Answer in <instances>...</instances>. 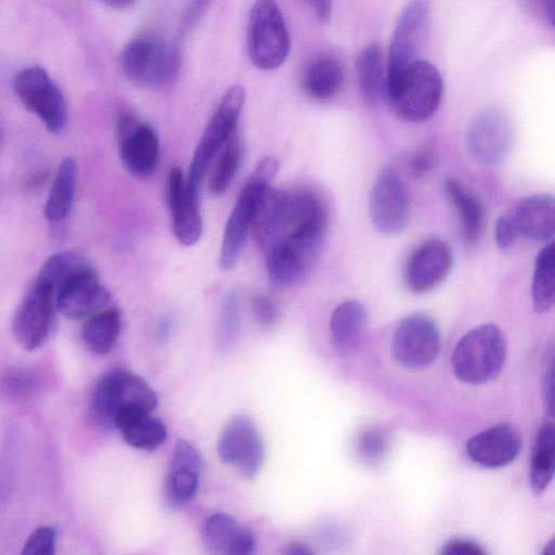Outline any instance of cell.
Segmentation results:
<instances>
[{"instance_id":"1","label":"cell","mask_w":555,"mask_h":555,"mask_svg":"<svg viewBox=\"0 0 555 555\" xmlns=\"http://www.w3.org/2000/svg\"><path fill=\"white\" fill-rule=\"evenodd\" d=\"M327 221L323 199L310 190L270 188L266 192L253 230L275 284L288 286L307 276L320 253Z\"/></svg>"},{"instance_id":"2","label":"cell","mask_w":555,"mask_h":555,"mask_svg":"<svg viewBox=\"0 0 555 555\" xmlns=\"http://www.w3.org/2000/svg\"><path fill=\"white\" fill-rule=\"evenodd\" d=\"M156 405L157 396L142 377L117 369L106 372L96 383L89 401V415L96 425L111 428L120 414L151 413Z\"/></svg>"},{"instance_id":"3","label":"cell","mask_w":555,"mask_h":555,"mask_svg":"<svg viewBox=\"0 0 555 555\" xmlns=\"http://www.w3.org/2000/svg\"><path fill=\"white\" fill-rule=\"evenodd\" d=\"M278 169V160L266 156L257 163L245 181L225 223L219 253V266L222 269L230 270L236 264L261 199L271 188L270 183Z\"/></svg>"},{"instance_id":"4","label":"cell","mask_w":555,"mask_h":555,"mask_svg":"<svg viewBox=\"0 0 555 555\" xmlns=\"http://www.w3.org/2000/svg\"><path fill=\"white\" fill-rule=\"evenodd\" d=\"M505 359L506 341L501 328L495 324H481L460 338L451 365L461 382L482 385L499 376Z\"/></svg>"},{"instance_id":"5","label":"cell","mask_w":555,"mask_h":555,"mask_svg":"<svg viewBox=\"0 0 555 555\" xmlns=\"http://www.w3.org/2000/svg\"><path fill=\"white\" fill-rule=\"evenodd\" d=\"M386 92L398 116L411 122H421L438 109L443 80L434 64L418 59L401 72Z\"/></svg>"},{"instance_id":"6","label":"cell","mask_w":555,"mask_h":555,"mask_svg":"<svg viewBox=\"0 0 555 555\" xmlns=\"http://www.w3.org/2000/svg\"><path fill=\"white\" fill-rule=\"evenodd\" d=\"M120 64L125 75L144 87L172 83L180 72L178 49L154 36H140L130 40L121 51Z\"/></svg>"},{"instance_id":"7","label":"cell","mask_w":555,"mask_h":555,"mask_svg":"<svg viewBox=\"0 0 555 555\" xmlns=\"http://www.w3.org/2000/svg\"><path fill=\"white\" fill-rule=\"evenodd\" d=\"M245 101L244 88L231 86L223 94L214 115L208 121L194 152L189 175L188 188L198 196L202 181L210 164L221 147L236 132L240 114Z\"/></svg>"},{"instance_id":"8","label":"cell","mask_w":555,"mask_h":555,"mask_svg":"<svg viewBox=\"0 0 555 555\" xmlns=\"http://www.w3.org/2000/svg\"><path fill=\"white\" fill-rule=\"evenodd\" d=\"M289 35L274 1L254 3L247 27V52L251 64L262 70L280 67L289 52Z\"/></svg>"},{"instance_id":"9","label":"cell","mask_w":555,"mask_h":555,"mask_svg":"<svg viewBox=\"0 0 555 555\" xmlns=\"http://www.w3.org/2000/svg\"><path fill=\"white\" fill-rule=\"evenodd\" d=\"M409 192L400 173L393 167L382 168L371 186L369 215L373 227L384 235L402 232L410 218Z\"/></svg>"},{"instance_id":"10","label":"cell","mask_w":555,"mask_h":555,"mask_svg":"<svg viewBox=\"0 0 555 555\" xmlns=\"http://www.w3.org/2000/svg\"><path fill=\"white\" fill-rule=\"evenodd\" d=\"M13 89L24 106L36 114L50 132L63 130L67 121L66 101L42 67L30 66L20 70L14 77Z\"/></svg>"},{"instance_id":"11","label":"cell","mask_w":555,"mask_h":555,"mask_svg":"<svg viewBox=\"0 0 555 555\" xmlns=\"http://www.w3.org/2000/svg\"><path fill=\"white\" fill-rule=\"evenodd\" d=\"M514 139L515 129L507 113L498 107H488L470 121L465 147L476 163L495 166L508 156Z\"/></svg>"},{"instance_id":"12","label":"cell","mask_w":555,"mask_h":555,"mask_svg":"<svg viewBox=\"0 0 555 555\" xmlns=\"http://www.w3.org/2000/svg\"><path fill=\"white\" fill-rule=\"evenodd\" d=\"M440 349V333L429 315L413 313L396 325L391 351L400 365L411 370L424 369L437 359Z\"/></svg>"},{"instance_id":"13","label":"cell","mask_w":555,"mask_h":555,"mask_svg":"<svg viewBox=\"0 0 555 555\" xmlns=\"http://www.w3.org/2000/svg\"><path fill=\"white\" fill-rule=\"evenodd\" d=\"M429 22L430 8L426 1H412L401 11L390 40L386 89L406 66L418 60Z\"/></svg>"},{"instance_id":"14","label":"cell","mask_w":555,"mask_h":555,"mask_svg":"<svg viewBox=\"0 0 555 555\" xmlns=\"http://www.w3.org/2000/svg\"><path fill=\"white\" fill-rule=\"evenodd\" d=\"M55 294L46 282L36 279L18 306L12 332L25 350H35L47 339L54 319Z\"/></svg>"},{"instance_id":"15","label":"cell","mask_w":555,"mask_h":555,"mask_svg":"<svg viewBox=\"0 0 555 555\" xmlns=\"http://www.w3.org/2000/svg\"><path fill=\"white\" fill-rule=\"evenodd\" d=\"M218 455L245 478L250 479L258 474L264 459V447L249 416L236 414L228 422L218 441Z\"/></svg>"},{"instance_id":"16","label":"cell","mask_w":555,"mask_h":555,"mask_svg":"<svg viewBox=\"0 0 555 555\" xmlns=\"http://www.w3.org/2000/svg\"><path fill=\"white\" fill-rule=\"evenodd\" d=\"M120 159L133 176L146 178L158 164L159 143L155 130L131 112L124 109L117 118Z\"/></svg>"},{"instance_id":"17","label":"cell","mask_w":555,"mask_h":555,"mask_svg":"<svg viewBox=\"0 0 555 555\" xmlns=\"http://www.w3.org/2000/svg\"><path fill=\"white\" fill-rule=\"evenodd\" d=\"M108 300L109 293L86 261L73 270L55 291L56 309L72 320L99 312Z\"/></svg>"},{"instance_id":"18","label":"cell","mask_w":555,"mask_h":555,"mask_svg":"<svg viewBox=\"0 0 555 555\" xmlns=\"http://www.w3.org/2000/svg\"><path fill=\"white\" fill-rule=\"evenodd\" d=\"M453 256L450 245L439 238L422 243L410 256L405 270L406 287L415 294L435 289L448 276Z\"/></svg>"},{"instance_id":"19","label":"cell","mask_w":555,"mask_h":555,"mask_svg":"<svg viewBox=\"0 0 555 555\" xmlns=\"http://www.w3.org/2000/svg\"><path fill=\"white\" fill-rule=\"evenodd\" d=\"M166 201L176 238L184 246L194 245L203 232L198 196L188 188L179 167L171 168L167 175Z\"/></svg>"},{"instance_id":"20","label":"cell","mask_w":555,"mask_h":555,"mask_svg":"<svg viewBox=\"0 0 555 555\" xmlns=\"http://www.w3.org/2000/svg\"><path fill=\"white\" fill-rule=\"evenodd\" d=\"M202 470V457L196 448L180 440L173 450L164 483L163 500L167 507L178 508L195 494Z\"/></svg>"},{"instance_id":"21","label":"cell","mask_w":555,"mask_h":555,"mask_svg":"<svg viewBox=\"0 0 555 555\" xmlns=\"http://www.w3.org/2000/svg\"><path fill=\"white\" fill-rule=\"evenodd\" d=\"M520 448L521 440L517 430L502 423L474 435L466 443V453L482 467L499 468L512 463Z\"/></svg>"},{"instance_id":"22","label":"cell","mask_w":555,"mask_h":555,"mask_svg":"<svg viewBox=\"0 0 555 555\" xmlns=\"http://www.w3.org/2000/svg\"><path fill=\"white\" fill-rule=\"evenodd\" d=\"M201 539L208 555H254L256 548L251 531L224 513L205 520Z\"/></svg>"},{"instance_id":"23","label":"cell","mask_w":555,"mask_h":555,"mask_svg":"<svg viewBox=\"0 0 555 555\" xmlns=\"http://www.w3.org/2000/svg\"><path fill=\"white\" fill-rule=\"evenodd\" d=\"M517 231L533 241H547L554 234L555 205L552 194H534L519 202L514 216Z\"/></svg>"},{"instance_id":"24","label":"cell","mask_w":555,"mask_h":555,"mask_svg":"<svg viewBox=\"0 0 555 555\" xmlns=\"http://www.w3.org/2000/svg\"><path fill=\"white\" fill-rule=\"evenodd\" d=\"M366 320V310L357 300H346L335 307L330 318V332L333 346L339 354H350L357 349Z\"/></svg>"},{"instance_id":"25","label":"cell","mask_w":555,"mask_h":555,"mask_svg":"<svg viewBox=\"0 0 555 555\" xmlns=\"http://www.w3.org/2000/svg\"><path fill=\"white\" fill-rule=\"evenodd\" d=\"M114 427L131 447L153 451L164 443L167 430L164 423L144 412H129L117 416Z\"/></svg>"},{"instance_id":"26","label":"cell","mask_w":555,"mask_h":555,"mask_svg":"<svg viewBox=\"0 0 555 555\" xmlns=\"http://www.w3.org/2000/svg\"><path fill=\"white\" fill-rule=\"evenodd\" d=\"M444 188L461 220L465 240L470 244L476 243L481 235L486 217L481 199L452 177L446 179Z\"/></svg>"},{"instance_id":"27","label":"cell","mask_w":555,"mask_h":555,"mask_svg":"<svg viewBox=\"0 0 555 555\" xmlns=\"http://www.w3.org/2000/svg\"><path fill=\"white\" fill-rule=\"evenodd\" d=\"M345 73L340 62L331 55L313 60L307 67L302 85L306 92L320 101L331 100L341 90Z\"/></svg>"},{"instance_id":"28","label":"cell","mask_w":555,"mask_h":555,"mask_svg":"<svg viewBox=\"0 0 555 555\" xmlns=\"http://www.w3.org/2000/svg\"><path fill=\"white\" fill-rule=\"evenodd\" d=\"M555 469V428L546 422L538 429L530 460V486L535 495H540L551 483Z\"/></svg>"},{"instance_id":"29","label":"cell","mask_w":555,"mask_h":555,"mask_svg":"<svg viewBox=\"0 0 555 555\" xmlns=\"http://www.w3.org/2000/svg\"><path fill=\"white\" fill-rule=\"evenodd\" d=\"M76 189V163L72 157L62 160L56 171L49 197L44 205L46 218L61 223L68 217Z\"/></svg>"},{"instance_id":"30","label":"cell","mask_w":555,"mask_h":555,"mask_svg":"<svg viewBox=\"0 0 555 555\" xmlns=\"http://www.w3.org/2000/svg\"><path fill=\"white\" fill-rule=\"evenodd\" d=\"M357 78L360 94L367 105H375L386 90L382 50L378 44L364 47L358 55Z\"/></svg>"},{"instance_id":"31","label":"cell","mask_w":555,"mask_h":555,"mask_svg":"<svg viewBox=\"0 0 555 555\" xmlns=\"http://www.w3.org/2000/svg\"><path fill=\"white\" fill-rule=\"evenodd\" d=\"M120 331V312L116 308H109L92 314L83 324L81 335L92 352L105 354L116 345Z\"/></svg>"},{"instance_id":"32","label":"cell","mask_w":555,"mask_h":555,"mask_svg":"<svg viewBox=\"0 0 555 555\" xmlns=\"http://www.w3.org/2000/svg\"><path fill=\"white\" fill-rule=\"evenodd\" d=\"M533 309L538 313L550 310L555 301V248L546 244L538 254L531 286Z\"/></svg>"},{"instance_id":"33","label":"cell","mask_w":555,"mask_h":555,"mask_svg":"<svg viewBox=\"0 0 555 555\" xmlns=\"http://www.w3.org/2000/svg\"><path fill=\"white\" fill-rule=\"evenodd\" d=\"M240 162L241 143L236 131L215 156L208 169V186L214 195H221L228 190L236 175Z\"/></svg>"},{"instance_id":"34","label":"cell","mask_w":555,"mask_h":555,"mask_svg":"<svg viewBox=\"0 0 555 555\" xmlns=\"http://www.w3.org/2000/svg\"><path fill=\"white\" fill-rule=\"evenodd\" d=\"M241 324V295L231 289L223 298L220 310L217 344L220 350L229 351L234 346Z\"/></svg>"},{"instance_id":"35","label":"cell","mask_w":555,"mask_h":555,"mask_svg":"<svg viewBox=\"0 0 555 555\" xmlns=\"http://www.w3.org/2000/svg\"><path fill=\"white\" fill-rule=\"evenodd\" d=\"M389 434L380 426L363 429L356 439V452L365 463L379 462L388 451Z\"/></svg>"},{"instance_id":"36","label":"cell","mask_w":555,"mask_h":555,"mask_svg":"<svg viewBox=\"0 0 555 555\" xmlns=\"http://www.w3.org/2000/svg\"><path fill=\"white\" fill-rule=\"evenodd\" d=\"M85 260L73 251L52 255L42 266L37 279L49 284L55 294L62 281Z\"/></svg>"},{"instance_id":"37","label":"cell","mask_w":555,"mask_h":555,"mask_svg":"<svg viewBox=\"0 0 555 555\" xmlns=\"http://www.w3.org/2000/svg\"><path fill=\"white\" fill-rule=\"evenodd\" d=\"M57 532L52 526H40L27 538L21 555H54Z\"/></svg>"},{"instance_id":"38","label":"cell","mask_w":555,"mask_h":555,"mask_svg":"<svg viewBox=\"0 0 555 555\" xmlns=\"http://www.w3.org/2000/svg\"><path fill=\"white\" fill-rule=\"evenodd\" d=\"M517 233L514 217L502 215L498 218L494 227V240L500 249L509 248L515 243Z\"/></svg>"},{"instance_id":"39","label":"cell","mask_w":555,"mask_h":555,"mask_svg":"<svg viewBox=\"0 0 555 555\" xmlns=\"http://www.w3.org/2000/svg\"><path fill=\"white\" fill-rule=\"evenodd\" d=\"M436 164V156L430 147L415 152L409 160V169L414 177L422 178L430 173Z\"/></svg>"},{"instance_id":"40","label":"cell","mask_w":555,"mask_h":555,"mask_svg":"<svg viewBox=\"0 0 555 555\" xmlns=\"http://www.w3.org/2000/svg\"><path fill=\"white\" fill-rule=\"evenodd\" d=\"M251 311L256 320L264 326L272 325L278 314L275 304L266 295H257L253 298Z\"/></svg>"},{"instance_id":"41","label":"cell","mask_w":555,"mask_h":555,"mask_svg":"<svg viewBox=\"0 0 555 555\" xmlns=\"http://www.w3.org/2000/svg\"><path fill=\"white\" fill-rule=\"evenodd\" d=\"M438 555H488L477 542L468 539H452L439 551Z\"/></svg>"},{"instance_id":"42","label":"cell","mask_w":555,"mask_h":555,"mask_svg":"<svg viewBox=\"0 0 555 555\" xmlns=\"http://www.w3.org/2000/svg\"><path fill=\"white\" fill-rule=\"evenodd\" d=\"M5 387L13 392H23L31 387V380L24 373H14L7 378Z\"/></svg>"},{"instance_id":"43","label":"cell","mask_w":555,"mask_h":555,"mask_svg":"<svg viewBox=\"0 0 555 555\" xmlns=\"http://www.w3.org/2000/svg\"><path fill=\"white\" fill-rule=\"evenodd\" d=\"M308 4L312 8V11L317 20L324 24L327 23L332 14V2L326 0L310 1Z\"/></svg>"},{"instance_id":"44","label":"cell","mask_w":555,"mask_h":555,"mask_svg":"<svg viewBox=\"0 0 555 555\" xmlns=\"http://www.w3.org/2000/svg\"><path fill=\"white\" fill-rule=\"evenodd\" d=\"M543 396L546 405V411L553 415L554 403H553V365L548 367L544 376L543 383Z\"/></svg>"},{"instance_id":"45","label":"cell","mask_w":555,"mask_h":555,"mask_svg":"<svg viewBox=\"0 0 555 555\" xmlns=\"http://www.w3.org/2000/svg\"><path fill=\"white\" fill-rule=\"evenodd\" d=\"M280 555H314L311 548L302 542L294 541L287 543Z\"/></svg>"},{"instance_id":"46","label":"cell","mask_w":555,"mask_h":555,"mask_svg":"<svg viewBox=\"0 0 555 555\" xmlns=\"http://www.w3.org/2000/svg\"><path fill=\"white\" fill-rule=\"evenodd\" d=\"M171 326H172L171 319L163 318L159 320V322L157 323V326H156V336L159 341H163L168 337Z\"/></svg>"},{"instance_id":"47","label":"cell","mask_w":555,"mask_h":555,"mask_svg":"<svg viewBox=\"0 0 555 555\" xmlns=\"http://www.w3.org/2000/svg\"><path fill=\"white\" fill-rule=\"evenodd\" d=\"M545 14L550 21V24L553 26L555 21V2L548 1L544 3Z\"/></svg>"},{"instance_id":"48","label":"cell","mask_w":555,"mask_h":555,"mask_svg":"<svg viewBox=\"0 0 555 555\" xmlns=\"http://www.w3.org/2000/svg\"><path fill=\"white\" fill-rule=\"evenodd\" d=\"M105 4L115 8V9H124L128 8L131 4H133V1L131 0H107L105 1Z\"/></svg>"},{"instance_id":"49","label":"cell","mask_w":555,"mask_h":555,"mask_svg":"<svg viewBox=\"0 0 555 555\" xmlns=\"http://www.w3.org/2000/svg\"><path fill=\"white\" fill-rule=\"evenodd\" d=\"M555 543L554 539H551L544 546L541 555H555Z\"/></svg>"}]
</instances>
